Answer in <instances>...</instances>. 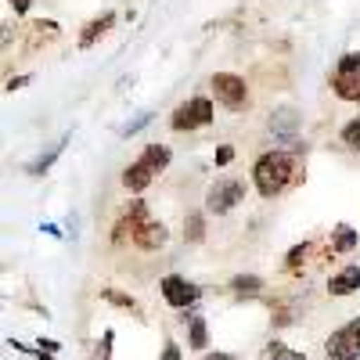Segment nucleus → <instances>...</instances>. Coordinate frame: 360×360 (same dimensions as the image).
<instances>
[{
    "mask_svg": "<svg viewBox=\"0 0 360 360\" xmlns=\"http://www.w3.org/2000/svg\"><path fill=\"white\" fill-rule=\"evenodd\" d=\"M8 4H11V8L18 11V15H25V11H29V4H33V0H8Z\"/></svg>",
    "mask_w": 360,
    "mask_h": 360,
    "instance_id": "a878e982",
    "label": "nucleus"
},
{
    "mask_svg": "<svg viewBox=\"0 0 360 360\" xmlns=\"http://www.w3.org/2000/svg\"><path fill=\"white\" fill-rule=\"evenodd\" d=\"M65 144H69V137H62L58 144H51V152H44L40 159H33V162H29V176H44V173L54 166V159L62 155V148H65Z\"/></svg>",
    "mask_w": 360,
    "mask_h": 360,
    "instance_id": "4468645a",
    "label": "nucleus"
},
{
    "mask_svg": "<svg viewBox=\"0 0 360 360\" xmlns=\"http://www.w3.org/2000/svg\"><path fill=\"white\" fill-rule=\"evenodd\" d=\"M188 321V335H191V349H205L209 346V332H205V317H184Z\"/></svg>",
    "mask_w": 360,
    "mask_h": 360,
    "instance_id": "dca6fc26",
    "label": "nucleus"
},
{
    "mask_svg": "<svg viewBox=\"0 0 360 360\" xmlns=\"http://www.w3.org/2000/svg\"><path fill=\"white\" fill-rule=\"evenodd\" d=\"M144 224H148V205H144V202H130V209L119 217V224H115V231H112V242H115V245L127 242V238H134Z\"/></svg>",
    "mask_w": 360,
    "mask_h": 360,
    "instance_id": "1a4fd4ad",
    "label": "nucleus"
},
{
    "mask_svg": "<svg viewBox=\"0 0 360 360\" xmlns=\"http://www.w3.org/2000/svg\"><path fill=\"white\" fill-rule=\"evenodd\" d=\"M324 353L332 360H356L360 356V317H353L349 324H342L339 332L328 335Z\"/></svg>",
    "mask_w": 360,
    "mask_h": 360,
    "instance_id": "20e7f679",
    "label": "nucleus"
},
{
    "mask_svg": "<svg viewBox=\"0 0 360 360\" xmlns=\"http://www.w3.org/2000/svg\"><path fill=\"white\" fill-rule=\"evenodd\" d=\"M148 123H152V112H141V115L134 119V123H127V127H123V137H134V134H137V130H144Z\"/></svg>",
    "mask_w": 360,
    "mask_h": 360,
    "instance_id": "5701e85b",
    "label": "nucleus"
},
{
    "mask_svg": "<svg viewBox=\"0 0 360 360\" xmlns=\"http://www.w3.org/2000/svg\"><path fill=\"white\" fill-rule=\"evenodd\" d=\"M299 130V112L295 108H278L274 115H270V134H274V137H281V141H288L292 134Z\"/></svg>",
    "mask_w": 360,
    "mask_h": 360,
    "instance_id": "9b49d317",
    "label": "nucleus"
},
{
    "mask_svg": "<svg viewBox=\"0 0 360 360\" xmlns=\"http://www.w3.org/2000/svg\"><path fill=\"white\" fill-rule=\"evenodd\" d=\"M231 159H234V148H227V144H224V148H217V162H220V166H227Z\"/></svg>",
    "mask_w": 360,
    "mask_h": 360,
    "instance_id": "393cba45",
    "label": "nucleus"
},
{
    "mask_svg": "<svg viewBox=\"0 0 360 360\" xmlns=\"http://www.w3.org/2000/svg\"><path fill=\"white\" fill-rule=\"evenodd\" d=\"M25 79H29V76H18V79H8V90H18V86H22Z\"/></svg>",
    "mask_w": 360,
    "mask_h": 360,
    "instance_id": "cd10ccee",
    "label": "nucleus"
},
{
    "mask_svg": "<svg viewBox=\"0 0 360 360\" xmlns=\"http://www.w3.org/2000/svg\"><path fill=\"white\" fill-rule=\"evenodd\" d=\"M184 238H188V242H202V238H205V224H202L198 213H191L184 220Z\"/></svg>",
    "mask_w": 360,
    "mask_h": 360,
    "instance_id": "6ab92c4d",
    "label": "nucleus"
},
{
    "mask_svg": "<svg viewBox=\"0 0 360 360\" xmlns=\"http://www.w3.org/2000/svg\"><path fill=\"white\" fill-rule=\"evenodd\" d=\"M349 249H356V231L349 224H339L332 231V252H349Z\"/></svg>",
    "mask_w": 360,
    "mask_h": 360,
    "instance_id": "2eb2a0df",
    "label": "nucleus"
},
{
    "mask_svg": "<svg viewBox=\"0 0 360 360\" xmlns=\"http://www.w3.org/2000/svg\"><path fill=\"white\" fill-rule=\"evenodd\" d=\"M295 173H299V166H295L292 152H285V148H274V152L259 155L256 166H252L256 191L263 198H278L288 184H295Z\"/></svg>",
    "mask_w": 360,
    "mask_h": 360,
    "instance_id": "f257e3e1",
    "label": "nucleus"
},
{
    "mask_svg": "<svg viewBox=\"0 0 360 360\" xmlns=\"http://www.w3.org/2000/svg\"><path fill=\"white\" fill-rule=\"evenodd\" d=\"M166 224H155V220H148L137 234H134V245L137 249H144V252H155V249H162L166 245Z\"/></svg>",
    "mask_w": 360,
    "mask_h": 360,
    "instance_id": "9d476101",
    "label": "nucleus"
},
{
    "mask_svg": "<svg viewBox=\"0 0 360 360\" xmlns=\"http://www.w3.org/2000/svg\"><path fill=\"white\" fill-rule=\"evenodd\" d=\"M263 360H307V353L288 349L285 342H270V346L263 349Z\"/></svg>",
    "mask_w": 360,
    "mask_h": 360,
    "instance_id": "f3484780",
    "label": "nucleus"
},
{
    "mask_svg": "<svg viewBox=\"0 0 360 360\" xmlns=\"http://www.w3.org/2000/svg\"><path fill=\"white\" fill-rule=\"evenodd\" d=\"M166 166H169V148L166 144H148L144 155L123 169V188L127 191H144L155 180V173H162Z\"/></svg>",
    "mask_w": 360,
    "mask_h": 360,
    "instance_id": "f03ea898",
    "label": "nucleus"
},
{
    "mask_svg": "<svg viewBox=\"0 0 360 360\" xmlns=\"http://www.w3.org/2000/svg\"><path fill=\"white\" fill-rule=\"evenodd\" d=\"M307 256H310V245H295V249L288 252V266L295 270V266H299V263H303Z\"/></svg>",
    "mask_w": 360,
    "mask_h": 360,
    "instance_id": "b1692460",
    "label": "nucleus"
},
{
    "mask_svg": "<svg viewBox=\"0 0 360 360\" xmlns=\"http://www.w3.org/2000/svg\"><path fill=\"white\" fill-rule=\"evenodd\" d=\"M245 198V184L234 176H220L213 188L205 191V209L209 213H231V209Z\"/></svg>",
    "mask_w": 360,
    "mask_h": 360,
    "instance_id": "39448f33",
    "label": "nucleus"
},
{
    "mask_svg": "<svg viewBox=\"0 0 360 360\" xmlns=\"http://www.w3.org/2000/svg\"><path fill=\"white\" fill-rule=\"evenodd\" d=\"M209 123H213V101H209V98L184 101L173 112V119H169L173 130H198V127H209Z\"/></svg>",
    "mask_w": 360,
    "mask_h": 360,
    "instance_id": "423d86ee",
    "label": "nucleus"
},
{
    "mask_svg": "<svg viewBox=\"0 0 360 360\" xmlns=\"http://www.w3.org/2000/svg\"><path fill=\"white\" fill-rule=\"evenodd\" d=\"M162 299H166V303L169 307H176V310H188L191 303H195V299L202 295L191 281H184V278H176V274H169V278H162Z\"/></svg>",
    "mask_w": 360,
    "mask_h": 360,
    "instance_id": "6e6552de",
    "label": "nucleus"
},
{
    "mask_svg": "<svg viewBox=\"0 0 360 360\" xmlns=\"http://www.w3.org/2000/svg\"><path fill=\"white\" fill-rule=\"evenodd\" d=\"M342 144H346V148H356V152H360V119H353V123L342 127Z\"/></svg>",
    "mask_w": 360,
    "mask_h": 360,
    "instance_id": "412c9836",
    "label": "nucleus"
},
{
    "mask_svg": "<svg viewBox=\"0 0 360 360\" xmlns=\"http://www.w3.org/2000/svg\"><path fill=\"white\" fill-rule=\"evenodd\" d=\"M213 94H217V101H220L224 108L242 112L245 101H249V86H245L242 76H234V72H217V76H213Z\"/></svg>",
    "mask_w": 360,
    "mask_h": 360,
    "instance_id": "0eeeda50",
    "label": "nucleus"
},
{
    "mask_svg": "<svg viewBox=\"0 0 360 360\" xmlns=\"http://www.w3.org/2000/svg\"><path fill=\"white\" fill-rule=\"evenodd\" d=\"M332 90L342 101H360V51L339 58L335 76H332Z\"/></svg>",
    "mask_w": 360,
    "mask_h": 360,
    "instance_id": "7ed1b4c3",
    "label": "nucleus"
},
{
    "mask_svg": "<svg viewBox=\"0 0 360 360\" xmlns=\"http://www.w3.org/2000/svg\"><path fill=\"white\" fill-rule=\"evenodd\" d=\"M108 303H115V307H123V310H137V303H134V295H123V292H115V288H105L101 292Z\"/></svg>",
    "mask_w": 360,
    "mask_h": 360,
    "instance_id": "4be33fe9",
    "label": "nucleus"
},
{
    "mask_svg": "<svg viewBox=\"0 0 360 360\" xmlns=\"http://www.w3.org/2000/svg\"><path fill=\"white\" fill-rule=\"evenodd\" d=\"M202 360H234V356H227V353H209V356H202Z\"/></svg>",
    "mask_w": 360,
    "mask_h": 360,
    "instance_id": "c85d7f7f",
    "label": "nucleus"
},
{
    "mask_svg": "<svg viewBox=\"0 0 360 360\" xmlns=\"http://www.w3.org/2000/svg\"><path fill=\"white\" fill-rule=\"evenodd\" d=\"M112 25H115V15H112V11H105V15H101V18H94V22H86V29L79 33V47H90L98 37H105Z\"/></svg>",
    "mask_w": 360,
    "mask_h": 360,
    "instance_id": "ddd939ff",
    "label": "nucleus"
},
{
    "mask_svg": "<svg viewBox=\"0 0 360 360\" xmlns=\"http://www.w3.org/2000/svg\"><path fill=\"white\" fill-rule=\"evenodd\" d=\"M162 360H180V349H176V346L169 342V346L162 349Z\"/></svg>",
    "mask_w": 360,
    "mask_h": 360,
    "instance_id": "bb28decb",
    "label": "nucleus"
},
{
    "mask_svg": "<svg viewBox=\"0 0 360 360\" xmlns=\"http://www.w3.org/2000/svg\"><path fill=\"white\" fill-rule=\"evenodd\" d=\"M29 29H33V44H40V40H54V37H58V25H54V22H33Z\"/></svg>",
    "mask_w": 360,
    "mask_h": 360,
    "instance_id": "aec40b11",
    "label": "nucleus"
},
{
    "mask_svg": "<svg viewBox=\"0 0 360 360\" xmlns=\"http://www.w3.org/2000/svg\"><path fill=\"white\" fill-rule=\"evenodd\" d=\"M231 288H234V295H259L263 292V281L252 278V274H242V278L231 281Z\"/></svg>",
    "mask_w": 360,
    "mask_h": 360,
    "instance_id": "a211bd4d",
    "label": "nucleus"
},
{
    "mask_svg": "<svg viewBox=\"0 0 360 360\" xmlns=\"http://www.w3.org/2000/svg\"><path fill=\"white\" fill-rule=\"evenodd\" d=\"M360 288V266H342L339 274H332V281H328V292L332 295H353Z\"/></svg>",
    "mask_w": 360,
    "mask_h": 360,
    "instance_id": "f8f14e48",
    "label": "nucleus"
}]
</instances>
